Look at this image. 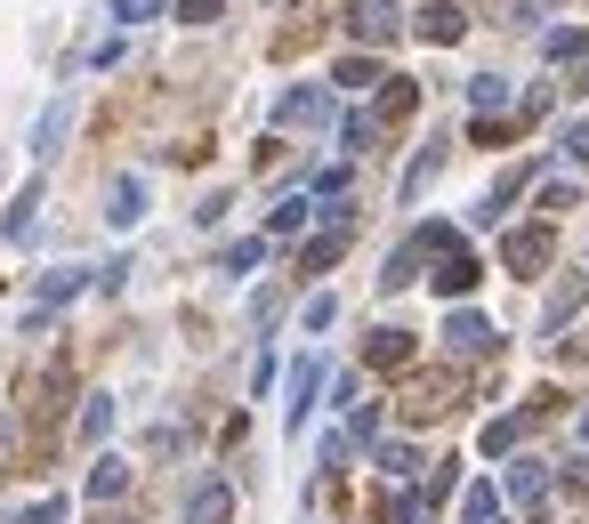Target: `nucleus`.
<instances>
[{
  "instance_id": "obj_1",
  "label": "nucleus",
  "mask_w": 589,
  "mask_h": 524,
  "mask_svg": "<svg viewBox=\"0 0 589 524\" xmlns=\"http://www.w3.org/2000/svg\"><path fill=\"white\" fill-rule=\"evenodd\" d=\"M339 16H348V33L363 40V49H388V40L404 33V9H396V0H348Z\"/></svg>"
},
{
  "instance_id": "obj_2",
  "label": "nucleus",
  "mask_w": 589,
  "mask_h": 524,
  "mask_svg": "<svg viewBox=\"0 0 589 524\" xmlns=\"http://www.w3.org/2000/svg\"><path fill=\"white\" fill-rule=\"evenodd\" d=\"M81 283H89V266H49V275H40V290H33V314H25V331H49V314L65 307Z\"/></svg>"
},
{
  "instance_id": "obj_3",
  "label": "nucleus",
  "mask_w": 589,
  "mask_h": 524,
  "mask_svg": "<svg viewBox=\"0 0 589 524\" xmlns=\"http://www.w3.org/2000/svg\"><path fill=\"white\" fill-rule=\"evenodd\" d=\"M550 250H557L550 226H517V235L501 242V259H509V275H541V266H550Z\"/></svg>"
},
{
  "instance_id": "obj_4",
  "label": "nucleus",
  "mask_w": 589,
  "mask_h": 524,
  "mask_svg": "<svg viewBox=\"0 0 589 524\" xmlns=\"http://www.w3.org/2000/svg\"><path fill=\"white\" fill-rule=\"evenodd\" d=\"M412 33L429 40V49H453V40L469 33V9H460V0H429V9L412 16Z\"/></svg>"
},
{
  "instance_id": "obj_5",
  "label": "nucleus",
  "mask_w": 589,
  "mask_h": 524,
  "mask_svg": "<svg viewBox=\"0 0 589 524\" xmlns=\"http://www.w3.org/2000/svg\"><path fill=\"white\" fill-rule=\"evenodd\" d=\"M444 347H453V355H493V347H501V331L484 323L477 307H460V314H444Z\"/></svg>"
},
{
  "instance_id": "obj_6",
  "label": "nucleus",
  "mask_w": 589,
  "mask_h": 524,
  "mask_svg": "<svg viewBox=\"0 0 589 524\" xmlns=\"http://www.w3.org/2000/svg\"><path fill=\"white\" fill-rule=\"evenodd\" d=\"M137 218H146V178H137V170H121V178L106 186V226H113V235H130Z\"/></svg>"
},
{
  "instance_id": "obj_7",
  "label": "nucleus",
  "mask_w": 589,
  "mask_h": 524,
  "mask_svg": "<svg viewBox=\"0 0 589 524\" xmlns=\"http://www.w3.org/2000/svg\"><path fill=\"white\" fill-rule=\"evenodd\" d=\"M65 138H73V97H49V105H40V121H33V154L57 162V154H65Z\"/></svg>"
},
{
  "instance_id": "obj_8",
  "label": "nucleus",
  "mask_w": 589,
  "mask_h": 524,
  "mask_svg": "<svg viewBox=\"0 0 589 524\" xmlns=\"http://www.w3.org/2000/svg\"><path fill=\"white\" fill-rule=\"evenodd\" d=\"M275 114L299 121V130H323V121H332V90H323V81H299V90H283Z\"/></svg>"
},
{
  "instance_id": "obj_9",
  "label": "nucleus",
  "mask_w": 589,
  "mask_h": 524,
  "mask_svg": "<svg viewBox=\"0 0 589 524\" xmlns=\"http://www.w3.org/2000/svg\"><path fill=\"white\" fill-rule=\"evenodd\" d=\"M315 388H323V355H299V364H291V404H283V419H291V428H308Z\"/></svg>"
},
{
  "instance_id": "obj_10",
  "label": "nucleus",
  "mask_w": 589,
  "mask_h": 524,
  "mask_svg": "<svg viewBox=\"0 0 589 524\" xmlns=\"http://www.w3.org/2000/svg\"><path fill=\"white\" fill-rule=\"evenodd\" d=\"M227 509H235V485H227V476H202V485L187 492V524H227Z\"/></svg>"
},
{
  "instance_id": "obj_11",
  "label": "nucleus",
  "mask_w": 589,
  "mask_h": 524,
  "mask_svg": "<svg viewBox=\"0 0 589 524\" xmlns=\"http://www.w3.org/2000/svg\"><path fill=\"white\" fill-rule=\"evenodd\" d=\"M581 307H589V275H565V283L550 290V307H541V331H565Z\"/></svg>"
},
{
  "instance_id": "obj_12",
  "label": "nucleus",
  "mask_w": 589,
  "mask_h": 524,
  "mask_svg": "<svg viewBox=\"0 0 589 524\" xmlns=\"http://www.w3.org/2000/svg\"><path fill=\"white\" fill-rule=\"evenodd\" d=\"M436 290H444V299H469V290H477V259H469V250H436Z\"/></svg>"
},
{
  "instance_id": "obj_13",
  "label": "nucleus",
  "mask_w": 589,
  "mask_h": 524,
  "mask_svg": "<svg viewBox=\"0 0 589 524\" xmlns=\"http://www.w3.org/2000/svg\"><path fill=\"white\" fill-rule=\"evenodd\" d=\"M509 500L517 509H541L550 500V460H509Z\"/></svg>"
},
{
  "instance_id": "obj_14",
  "label": "nucleus",
  "mask_w": 589,
  "mask_h": 524,
  "mask_svg": "<svg viewBox=\"0 0 589 524\" xmlns=\"http://www.w3.org/2000/svg\"><path fill=\"white\" fill-rule=\"evenodd\" d=\"M444 154H453V145H444V138H429V145H420V154H412V170H404V202H420V194H429V178L444 170Z\"/></svg>"
},
{
  "instance_id": "obj_15",
  "label": "nucleus",
  "mask_w": 589,
  "mask_h": 524,
  "mask_svg": "<svg viewBox=\"0 0 589 524\" xmlns=\"http://www.w3.org/2000/svg\"><path fill=\"white\" fill-rule=\"evenodd\" d=\"M121 492H130V460H97V468H89V500H121Z\"/></svg>"
},
{
  "instance_id": "obj_16",
  "label": "nucleus",
  "mask_w": 589,
  "mask_h": 524,
  "mask_svg": "<svg viewBox=\"0 0 589 524\" xmlns=\"http://www.w3.org/2000/svg\"><path fill=\"white\" fill-rule=\"evenodd\" d=\"M525 419H533V412H509V419H493V428H484V436H477V452H484V460H501V452H517V436H525Z\"/></svg>"
},
{
  "instance_id": "obj_17",
  "label": "nucleus",
  "mask_w": 589,
  "mask_h": 524,
  "mask_svg": "<svg viewBox=\"0 0 589 524\" xmlns=\"http://www.w3.org/2000/svg\"><path fill=\"white\" fill-rule=\"evenodd\" d=\"M363 355H372V364H380V371H396V364H412V331H372V347H363Z\"/></svg>"
},
{
  "instance_id": "obj_18",
  "label": "nucleus",
  "mask_w": 589,
  "mask_h": 524,
  "mask_svg": "<svg viewBox=\"0 0 589 524\" xmlns=\"http://www.w3.org/2000/svg\"><path fill=\"white\" fill-rule=\"evenodd\" d=\"M509 97H517V90H509V81H501V73H477V81H469V105H477L484 121H493V114H501V105H509Z\"/></svg>"
},
{
  "instance_id": "obj_19",
  "label": "nucleus",
  "mask_w": 589,
  "mask_h": 524,
  "mask_svg": "<svg viewBox=\"0 0 589 524\" xmlns=\"http://www.w3.org/2000/svg\"><path fill=\"white\" fill-rule=\"evenodd\" d=\"M33 218H40V186H25V194L9 202V226H0V235H9V242H33Z\"/></svg>"
},
{
  "instance_id": "obj_20",
  "label": "nucleus",
  "mask_w": 589,
  "mask_h": 524,
  "mask_svg": "<svg viewBox=\"0 0 589 524\" xmlns=\"http://www.w3.org/2000/svg\"><path fill=\"white\" fill-rule=\"evenodd\" d=\"M412 105H420V81H396V73H388V90H380V114H372V121H404Z\"/></svg>"
},
{
  "instance_id": "obj_21",
  "label": "nucleus",
  "mask_w": 589,
  "mask_h": 524,
  "mask_svg": "<svg viewBox=\"0 0 589 524\" xmlns=\"http://www.w3.org/2000/svg\"><path fill=\"white\" fill-rule=\"evenodd\" d=\"M0 524H65V492H40V500H25V509H9Z\"/></svg>"
},
{
  "instance_id": "obj_22",
  "label": "nucleus",
  "mask_w": 589,
  "mask_h": 524,
  "mask_svg": "<svg viewBox=\"0 0 589 524\" xmlns=\"http://www.w3.org/2000/svg\"><path fill=\"white\" fill-rule=\"evenodd\" d=\"M113 436V395H89L81 404V444H106Z\"/></svg>"
},
{
  "instance_id": "obj_23",
  "label": "nucleus",
  "mask_w": 589,
  "mask_h": 524,
  "mask_svg": "<svg viewBox=\"0 0 589 524\" xmlns=\"http://www.w3.org/2000/svg\"><path fill=\"white\" fill-rule=\"evenodd\" d=\"M460 524H501V492L493 485H469V492H460Z\"/></svg>"
},
{
  "instance_id": "obj_24",
  "label": "nucleus",
  "mask_w": 589,
  "mask_h": 524,
  "mask_svg": "<svg viewBox=\"0 0 589 524\" xmlns=\"http://www.w3.org/2000/svg\"><path fill=\"white\" fill-rule=\"evenodd\" d=\"M332 81H339V90H372V81H388V73H380L372 57H339V66H332Z\"/></svg>"
},
{
  "instance_id": "obj_25",
  "label": "nucleus",
  "mask_w": 589,
  "mask_h": 524,
  "mask_svg": "<svg viewBox=\"0 0 589 524\" xmlns=\"http://www.w3.org/2000/svg\"><path fill=\"white\" fill-rule=\"evenodd\" d=\"M339 250H348V235H315L308 250H299V266H308V275H323V266H332Z\"/></svg>"
},
{
  "instance_id": "obj_26",
  "label": "nucleus",
  "mask_w": 589,
  "mask_h": 524,
  "mask_svg": "<svg viewBox=\"0 0 589 524\" xmlns=\"http://www.w3.org/2000/svg\"><path fill=\"white\" fill-rule=\"evenodd\" d=\"M550 57H565V66H581V57H589V33H581V25H557V33H550Z\"/></svg>"
},
{
  "instance_id": "obj_27",
  "label": "nucleus",
  "mask_w": 589,
  "mask_h": 524,
  "mask_svg": "<svg viewBox=\"0 0 589 524\" xmlns=\"http://www.w3.org/2000/svg\"><path fill=\"white\" fill-rule=\"evenodd\" d=\"M267 226H275V235H299V226H308V194H283Z\"/></svg>"
},
{
  "instance_id": "obj_28",
  "label": "nucleus",
  "mask_w": 589,
  "mask_h": 524,
  "mask_svg": "<svg viewBox=\"0 0 589 524\" xmlns=\"http://www.w3.org/2000/svg\"><path fill=\"white\" fill-rule=\"evenodd\" d=\"M299 323H308V331H332V323H339V299H332V290H315V299L299 307Z\"/></svg>"
},
{
  "instance_id": "obj_29",
  "label": "nucleus",
  "mask_w": 589,
  "mask_h": 524,
  "mask_svg": "<svg viewBox=\"0 0 589 524\" xmlns=\"http://www.w3.org/2000/svg\"><path fill=\"white\" fill-rule=\"evenodd\" d=\"M161 9V0H106V16H113V25L121 33H130V25H146V16Z\"/></svg>"
},
{
  "instance_id": "obj_30",
  "label": "nucleus",
  "mask_w": 589,
  "mask_h": 524,
  "mask_svg": "<svg viewBox=\"0 0 589 524\" xmlns=\"http://www.w3.org/2000/svg\"><path fill=\"white\" fill-rule=\"evenodd\" d=\"M339 138H348V154H372V138H380V121H372V114H348V130H339Z\"/></svg>"
},
{
  "instance_id": "obj_31",
  "label": "nucleus",
  "mask_w": 589,
  "mask_h": 524,
  "mask_svg": "<svg viewBox=\"0 0 589 524\" xmlns=\"http://www.w3.org/2000/svg\"><path fill=\"white\" fill-rule=\"evenodd\" d=\"M574 202H581L574 178H550V186H541V210H550V218H557V210H574Z\"/></svg>"
},
{
  "instance_id": "obj_32",
  "label": "nucleus",
  "mask_w": 589,
  "mask_h": 524,
  "mask_svg": "<svg viewBox=\"0 0 589 524\" xmlns=\"http://www.w3.org/2000/svg\"><path fill=\"white\" fill-rule=\"evenodd\" d=\"M259 259H267V242H235L227 250V275H259Z\"/></svg>"
},
{
  "instance_id": "obj_33",
  "label": "nucleus",
  "mask_w": 589,
  "mask_h": 524,
  "mask_svg": "<svg viewBox=\"0 0 589 524\" xmlns=\"http://www.w3.org/2000/svg\"><path fill=\"white\" fill-rule=\"evenodd\" d=\"M380 468H388V476H412L420 452H412V444H380Z\"/></svg>"
},
{
  "instance_id": "obj_34",
  "label": "nucleus",
  "mask_w": 589,
  "mask_h": 524,
  "mask_svg": "<svg viewBox=\"0 0 589 524\" xmlns=\"http://www.w3.org/2000/svg\"><path fill=\"white\" fill-rule=\"evenodd\" d=\"M348 436H356V444H372V436H380V404H356V419H348Z\"/></svg>"
},
{
  "instance_id": "obj_35",
  "label": "nucleus",
  "mask_w": 589,
  "mask_h": 524,
  "mask_svg": "<svg viewBox=\"0 0 589 524\" xmlns=\"http://www.w3.org/2000/svg\"><path fill=\"white\" fill-rule=\"evenodd\" d=\"M178 16L187 25H218V0H178Z\"/></svg>"
},
{
  "instance_id": "obj_36",
  "label": "nucleus",
  "mask_w": 589,
  "mask_h": 524,
  "mask_svg": "<svg viewBox=\"0 0 589 524\" xmlns=\"http://www.w3.org/2000/svg\"><path fill=\"white\" fill-rule=\"evenodd\" d=\"M565 154H574V170H589V121H581V130H565Z\"/></svg>"
},
{
  "instance_id": "obj_37",
  "label": "nucleus",
  "mask_w": 589,
  "mask_h": 524,
  "mask_svg": "<svg viewBox=\"0 0 589 524\" xmlns=\"http://www.w3.org/2000/svg\"><path fill=\"white\" fill-rule=\"evenodd\" d=\"M581 444H589V412H581Z\"/></svg>"
}]
</instances>
